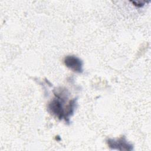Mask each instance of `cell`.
<instances>
[{
    "label": "cell",
    "instance_id": "1",
    "mask_svg": "<svg viewBox=\"0 0 151 151\" xmlns=\"http://www.w3.org/2000/svg\"><path fill=\"white\" fill-rule=\"evenodd\" d=\"M64 63L65 65L76 72L82 71L81 61L74 56H67L65 58Z\"/></svg>",
    "mask_w": 151,
    "mask_h": 151
}]
</instances>
